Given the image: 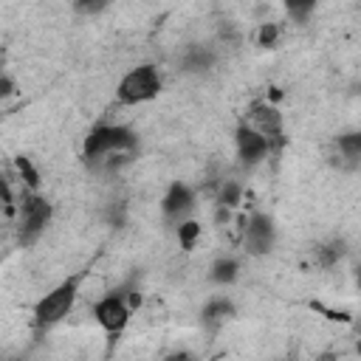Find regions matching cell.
Returning a JSON list of instances; mask_svg holds the SVG:
<instances>
[{
    "label": "cell",
    "mask_w": 361,
    "mask_h": 361,
    "mask_svg": "<svg viewBox=\"0 0 361 361\" xmlns=\"http://www.w3.org/2000/svg\"><path fill=\"white\" fill-rule=\"evenodd\" d=\"M158 93H161V73L149 62L130 68L116 85V99H118V104H127V107L152 102Z\"/></svg>",
    "instance_id": "obj_1"
},
{
    "label": "cell",
    "mask_w": 361,
    "mask_h": 361,
    "mask_svg": "<svg viewBox=\"0 0 361 361\" xmlns=\"http://www.w3.org/2000/svg\"><path fill=\"white\" fill-rule=\"evenodd\" d=\"M76 296H79V276H71V279L59 282L56 288H51L34 305V324L37 327H54V324H59L71 313Z\"/></svg>",
    "instance_id": "obj_2"
},
{
    "label": "cell",
    "mask_w": 361,
    "mask_h": 361,
    "mask_svg": "<svg viewBox=\"0 0 361 361\" xmlns=\"http://www.w3.org/2000/svg\"><path fill=\"white\" fill-rule=\"evenodd\" d=\"M133 144H135V135L127 127H121V124H96L85 138V158L99 161V158H107L113 152L130 149Z\"/></svg>",
    "instance_id": "obj_3"
},
{
    "label": "cell",
    "mask_w": 361,
    "mask_h": 361,
    "mask_svg": "<svg viewBox=\"0 0 361 361\" xmlns=\"http://www.w3.org/2000/svg\"><path fill=\"white\" fill-rule=\"evenodd\" d=\"M17 212H20V240L23 243H34L51 223V203L42 195H34V192L23 195Z\"/></svg>",
    "instance_id": "obj_4"
},
{
    "label": "cell",
    "mask_w": 361,
    "mask_h": 361,
    "mask_svg": "<svg viewBox=\"0 0 361 361\" xmlns=\"http://www.w3.org/2000/svg\"><path fill=\"white\" fill-rule=\"evenodd\" d=\"M93 319L99 322V327H102L104 333L116 336V333H121V330L127 327V322H130V307H127V302H124L121 296L107 293V296H102V299L93 305Z\"/></svg>",
    "instance_id": "obj_5"
},
{
    "label": "cell",
    "mask_w": 361,
    "mask_h": 361,
    "mask_svg": "<svg viewBox=\"0 0 361 361\" xmlns=\"http://www.w3.org/2000/svg\"><path fill=\"white\" fill-rule=\"evenodd\" d=\"M271 245H274V223H271V217L254 214L245 223V251L254 254V257H262V254L271 251Z\"/></svg>",
    "instance_id": "obj_6"
},
{
    "label": "cell",
    "mask_w": 361,
    "mask_h": 361,
    "mask_svg": "<svg viewBox=\"0 0 361 361\" xmlns=\"http://www.w3.org/2000/svg\"><path fill=\"white\" fill-rule=\"evenodd\" d=\"M268 149H271V141H268L262 133H257V130L248 127V124L237 127V155H240L245 164H259V161L268 155Z\"/></svg>",
    "instance_id": "obj_7"
},
{
    "label": "cell",
    "mask_w": 361,
    "mask_h": 361,
    "mask_svg": "<svg viewBox=\"0 0 361 361\" xmlns=\"http://www.w3.org/2000/svg\"><path fill=\"white\" fill-rule=\"evenodd\" d=\"M251 127L262 133L268 141L282 135V113L271 102H254L251 104Z\"/></svg>",
    "instance_id": "obj_8"
},
{
    "label": "cell",
    "mask_w": 361,
    "mask_h": 361,
    "mask_svg": "<svg viewBox=\"0 0 361 361\" xmlns=\"http://www.w3.org/2000/svg\"><path fill=\"white\" fill-rule=\"evenodd\" d=\"M192 203H195L192 189H189L186 183H172L169 192H166V197H164V203H161V212H164V217L183 223V217L189 214Z\"/></svg>",
    "instance_id": "obj_9"
},
{
    "label": "cell",
    "mask_w": 361,
    "mask_h": 361,
    "mask_svg": "<svg viewBox=\"0 0 361 361\" xmlns=\"http://www.w3.org/2000/svg\"><path fill=\"white\" fill-rule=\"evenodd\" d=\"M338 149H341L344 158L358 161V158H361V130H355V133H344V135L338 138Z\"/></svg>",
    "instance_id": "obj_10"
},
{
    "label": "cell",
    "mask_w": 361,
    "mask_h": 361,
    "mask_svg": "<svg viewBox=\"0 0 361 361\" xmlns=\"http://www.w3.org/2000/svg\"><path fill=\"white\" fill-rule=\"evenodd\" d=\"M234 276H237V262L234 259L214 262V268H212V279L214 282H234Z\"/></svg>",
    "instance_id": "obj_11"
},
{
    "label": "cell",
    "mask_w": 361,
    "mask_h": 361,
    "mask_svg": "<svg viewBox=\"0 0 361 361\" xmlns=\"http://www.w3.org/2000/svg\"><path fill=\"white\" fill-rule=\"evenodd\" d=\"M228 316H231V305H228V302H223V299L212 302V305L203 310V319H206L209 324H214V322H223V319H228Z\"/></svg>",
    "instance_id": "obj_12"
},
{
    "label": "cell",
    "mask_w": 361,
    "mask_h": 361,
    "mask_svg": "<svg viewBox=\"0 0 361 361\" xmlns=\"http://www.w3.org/2000/svg\"><path fill=\"white\" fill-rule=\"evenodd\" d=\"M217 203H220L223 209H228V206H237V203H240V186H237L234 180H226V183H223V189H220V197H217Z\"/></svg>",
    "instance_id": "obj_13"
},
{
    "label": "cell",
    "mask_w": 361,
    "mask_h": 361,
    "mask_svg": "<svg viewBox=\"0 0 361 361\" xmlns=\"http://www.w3.org/2000/svg\"><path fill=\"white\" fill-rule=\"evenodd\" d=\"M197 234H200V226H197L195 220H183V223L178 226V240H180L183 248H192V243H195Z\"/></svg>",
    "instance_id": "obj_14"
},
{
    "label": "cell",
    "mask_w": 361,
    "mask_h": 361,
    "mask_svg": "<svg viewBox=\"0 0 361 361\" xmlns=\"http://www.w3.org/2000/svg\"><path fill=\"white\" fill-rule=\"evenodd\" d=\"M17 172H20V178L25 180V186H31V189H37V183H39V175H37V169L31 166V161L28 158H17Z\"/></svg>",
    "instance_id": "obj_15"
},
{
    "label": "cell",
    "mask_w": 361,
    "mask_h": 361,
    "mask_svg": "<svg viewBox=\"0 0 361 361\" xmlns=\"http://www.w3.org/2000/svg\"><path fill=\"white\" fill-rule=\"evenodd\" d=\"M276 34H279V28L274 23H262L259 25V45H274Z\"/></svg>",
    "instance_id": "obj_16"
},
{
    "label": "cell",
    "mask_w": 361,
    "mask_h": 361,
    "mask_svg": "<svg viewBox=\"0 0 361 361\" xmlns=\"http://www.w3.org/2000/svg\"><path fill=\"white\" fill-rule=\"evenodd\" d=\"M288 11L296 14V17H305V14L313 11V3H293V6H288Z\"/></svg>",
    "instance_id": "obj_17"
},
{
    "label": "cell",
    "mask_w": 361,
    "mask_h": 361,
    "mask_svg": "<svg viewBox=\"0 0 361 361\" xmlns=\"http://www.w3.org/2000/svg\"><path fill=\"white\" fill-rule=\"evenodd\" d=\"M166 361H183V355H172V358H166Z\"/></svg>",
    "instance_id": "obj_18"
},
{
    "label": "cell",
    "mask_w": 361,
    "mask_h": 361,
    "mask_svg": "<svg viewBox=\"0 0 361 361\" xmlns=\"http://www.w3.org/2000/svg\"><path fill=\"white\" fill-rule=\"evenodd\" d=\"M358 288H361V268H358Z\"/></svg>",
    "instance_id": "obj_19"
}]
</instances>
